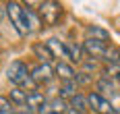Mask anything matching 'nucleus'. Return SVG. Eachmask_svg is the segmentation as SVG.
I'll return each mask as SVG.
<instances>
[{
    "label": "nucleus",
    "instance_id": "1",
    "mask_svg": "<svg viewBox=\"0 0 120 114\" xmlns=\"http://www.w3.org/2000/svg\"><path fill=\"white\" fill-rule=\"evenodd\" d=\"M6 79L11 81L15 87H29V91H33V81H31V77H29V66L23 62V60H12L8 64V68H6Z\"/></svg>",
    "mask_w": 120,
    "mask_h": 114
},
{
    "label": "nucleus",
    "instance_id": "2",
    "mask_svg": "<svg viewBox=\"0 0 120 114\" xmlns=\"http://www.w3.org/2000/svg\"><path fill=\"white\" fill-rule=\"evenodd\" d=\"M6 8V17L11 19L12 27L17 29L19 35H29V25H27V8H25L21 2H6L4 4Z\"/></svg>",
    "mask_w": 120,
    "mask_h": 114
},
{
    "label": "nucleus",
    "instance_id": "3",
    "mask_svg": "<svg viewBox=\"0 0 120 114\" xmlns=\"http://www.w3.org/2000/svg\"><path fill=\"white\" fill-rule=\"evenodd\" d=\"M62 13H64L62 4H60V2H54V0L39 2V6H37V17H39V23H44V25H48V27L58 25V21L62 19Z\"/></svg>",
    "mask_w": 120,
    "mask_h": 114
},
{
    "label": "nucleus",
    "instance_id": "4",
    "mask_svg": "<svg viewBox=\"0 0 120 114\" xmlns=\"http://www.w3.org/2000/svg\"><path fill=\"white\" fill-rule=\"evenodd\" d=\"M87 104H89V110L93 114H112L116 108L112 106V102L104 95H99L97 91H91L87 95Z\"/></svg>",
    "mask_w": 120,
    "mask_h": 114
},
{
    "label": "nucleus",
    "instance_id": "5",
    "mask_svg": "<svg viewBox=\"0 0 120 114\" xmlns=\"http://www.w3.org/2000/svg\"><path fill=\"white\" fill-rule=\"evenodd\" d=\"M29 77H31V81H33V85H48L50 81L54 79V68L50 66V64H44L39 62L37 66H33L31 71H29Z\"/></svg>",
    "mask_w": 120,
    "mask_h": 114
},
{
    "label": "nucleus",
    "instance_id": "6",
    "mask_svg": "<svg viewBox=\"0 0 120 114\" xmlns=\"http://www.w3.org/2000/svg\"><path fill=\"white\" fill-rule=\"evenodd\" d=\"M27 110L33 114H46L48 110V98L41 91H27Z\"/></svg>",
    "mask_w": 120,
    "mask_h": 114
},
{
    "label": "nucleus",
    "instance_id": "7",
    "mask_svg": "<svg viewBox=\"0 0 120 114\" xmlns=\"http://www.w3.org/2000/svg\"><path fill=\"white\" fill-rule=\"evenodd\" d=\"M81 48H83L85 56L97 60V58H104V54L108 50V44H106V42H99V39H93V38H85Z\"/></svg>",
    "mask_w": 120,
    "mask_h": 114
},
{
    "label": "nucleus",
    "instance_id": "8",
    "mask_svg": "<svg viewBox=\"0 0 120 114\" xmlns=\"http://www.w3.org/2000/svg\"><path fill=\"white\" fill-rule=\"evenodd\" d=\"M46 46H48V50L52 52L54 58L68 62V46H66V42H60L58 38H52V39L46 42Z\"/></svg>",
    "mask_w": 120,
    "mask_h": 114
},
{
    "label": "nucleus",
    "instance_id": "9",
    "mask_svg": "<svg viewBox=\"0 0 120 114\" xmlns=\"http://www.w3.org/2000/svg\"><path fill=\"white\" fill-rule=\"evenodd\" d=\"M54 73H56V77H58L60 81H75V77H77V71L72 68V64L64 62V60H58L56 62Z\"/></svg>",
    "mask_w": 120,
    "mask_h": 114
},
{
    "label": "nucleus",
    "instance_id": "10",
    "mask_svg": "<svg viewBox=\"0 0 120 114\" xmlns=\"http://www.w3.org/2000/svg\"><path fill=\"white\" fill-rule=\"evenodd\" d=\"M68 112V102L62 100V98H50L48 100V110L46 114H66Z\"/></svg>",
    "mask_w": 120,
    "mask_h": 114
},
{
    "label": "nucleus",
    "instance_id": "11",
    "mask_svg": "<svg viewBox=\"0 0 120 114\" xmlns=\"http://www.w3.org/2000/svg\"><path fill=\"white\" fill-rule=\"evenodd\" d=\"M79 93V85L77 81H60V87H58V98L62 100H71L72 95Z\"/></svg>",
    "mask_w": 120,
    "mask_h": 114
},
{
    "label": "nucleus",
    "instance_id": "12",
    "mask_svg": "<svg viewBox=\"0 0 120 114\" xmlns=\"http://www.w3.org/2000/svg\"><path fill=\"white\" fill-rule=\"evenodd\" d=\"M68 108H71V110H75V112H79V114H85L87 110H89L87 95H83V93H77V95H72L71 100H68Z\"/></svg>",
    "mask_w": 120,
    "mask_h": 114
},
{
    "label": "nucleus",
    "instance_id": "13",
    "mask_svg": "<svg viewBox=\"0 0 120 114\" xmlns=\"http://www.w3.org/2000/svg\"><path fill=\"white\" fill-rule=\"evenodd\" d=\"M97 93L104 95V98H108V95H116V85H114V81L108 79V77H101V79L97 81ZM108 100H110V98H108Z\"/></svg>",
    "mask_w": 120,
    "mask_h": 114
},
{
    "label": "nucleus",
    "instance_id": "14",
    "mask_svg": "<svg viewBox=\"0 0 120 114\" xmlns=\"http://www.w3.org/2000/svg\"><path fill=\"white\" fill-rule=\"evenodd\" d=\"M101 60L106 64H110V66H120V48L114 46V44H108V50H106Z\"/></svg>",
    "mask_w": 120,
    "mask_h": 114
},
{
    "label": "nucleus",
    "instance_id": "15",
    "mask_svg": "<svg viewBox=\"0 0 120 114\" xmlns=\"http://www.w3.org/2000/svg\"><path fill=\"white\" fill-rule=\"evenodd\" d=\"M66 46H68V62L71 64H81L85 60V52H83V48L81 46H77V44H68L66 42Z\"/></svg>",
    "mask_w": 120,
    "mask_h": 114
},
{
    "label": "nucleus",
    "instance_id": "16",
    "mask_svg": "<svg viewBox=\"0 0 120 114\" xmlns=\"http://www.w3.org/2000/svg\"><path fill=\"white\" fill-rule=\"evenodd\" d=\"M33 54H35L44 64H50L52 60H54V56H52V52L48 50L46 44H33Z\"/></svg>",
    "mask_w": 120,
    "mask_h": 114
},
{
    "label": "nucleus",
    "instance_id": "17",
    "mask_svg": "<svg viewBox=\"0 0 120 114\" xmlns=\"http://www.w3.org/2000/svg\"><path fill=\"white\" fill-rule=\"evenodd\" d=\"M85 35H87V38H93V39H99V42H106V44H108V39H110L108 31L101 29V27H95V25L87 27V29H85Z\"/></svg>",
    "mask_w": 120,
    "mask_h": 114
},
{
    "label": "nucleus",
    "instance_id": "18",
    "mask_svg": "<svg viewBox=\"0 0 120 114\" xmlns=\"http://www.w3.org/2000/svg\"><path fill=\"white\" fill-rule=\"evenodd\" d=\"M8 100L12 102V106L15 104L17 106H27V91L21 87H15V89H11V98Z\"/></svg>",
    "mask_w": 120,
    "mask_h": 114
},
{
    "label": "nucleus",
    "instance_id": "19",
    "mask_svg": "<svg viewBox=\"0 0 120 114\" xmlns=\"http://www.w3.org/2000/svg\"><path fill=\"white\" fill-rule=\"evenodd\" d=\"M15 112V106L6 95H0V114H12Z\"/></svg>",
    "mask_w": 120,
    "mask_h": 114
},
{
    "label": "nucleus",
    "instance_id": "20",
    "mask_svg": "<svg viewBox=\"0 0 120 114\" xmlns=\"http://www.w3.org/2000/svg\"><path fill=\"white\" fill-rule=\"evenodd\" d=\"M81 66H83V73H87V75H91V77H93V73L97 71V62L93 58H85L83 62H81Z\"/></svg>",
    "mask_w": 120,
    "mask_h": 114
},
{
    "label": "nucleus",
    "instance_id": "21",
    "mask_svg": "<svg viewBox=\"0 0 120 114\" xmlns=\"http://www.w3.org/2000/svg\"><path fill=\"white\" fill-rule=\"evenodd\" d=\"M4 15H6V8L0 4V23H2V19H4Z\"/></svg>",
    "mask_w": 120,
    "mask_h": 114
},
{
    "label": "nucleus",
    "instance_id": "22",
    "mask_svg": "<svg viewBox=\"0 0 120 114\" xmlns=\"http://www.w3.org/2000/svg\"><path fill=\"white\" fill-rule=\"evenodd\" d=\"M112 114H120V110H114V112H112Z\"/></svg>",
    "mask_w": 120,
    "mask_h": 114
}]
</instances>
